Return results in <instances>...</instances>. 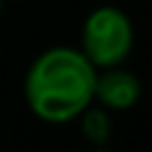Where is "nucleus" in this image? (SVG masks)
I'll use <instances>...</instances> for the list:
<instances>
[{
  "instance_id": "f03ea898",
  "label": "nucleus",
  "mask_w": 152,
  "mask_h": 152,
  "mask_svg": "<svg viewBox=\"0 0 152 152\" xmlns=\"http://www.w3.org/2000/svg\"><path fill=\"white\" fill-rule=\"evenodd\" d=\"M133 48V24L119 7L104 5L88 14L81 33V52L95 69L124 64Z\"/></svg>"
},
{
  "instance_id": "7ed1b4c3",
  "label": "nucleus",
  "mask_w": 152,
  "mask_h": 152,
  "mask_svg": "<svg viewBox=\"0 0 152 152\" xmlns=\"http://www.w3.org/2000/svg\"><path fill=\"white\" fill-rule=\"evenodd\" d=\"M140 93L142 86L138 76L128 69H121V64L102 69V74L95 78V100L104 109H131L140 100Z\"/></svg>"
},
{
  "instance_id": "423d86ee",
  "label": "nucleus",
  "mask_w": 152,
  "mask_h": 152,
  "mask_svg": "<svg viewBox=\"0 0 152 152\" xmlns=\"http://www.w3.org/2000/svg\"><path fill=\"white\" fill-rule=\"evenodd\" d=\"M0 12H2V0H0Z\"/></svg>"
},
{
  "instance_id": "39448f33",
  "label": "nucleus",
  "mask_w": 152,
  "mask_h": 152,
  "mask_svg": "<svg viewBox=\"0 0 152 152\" xmlns=\"http://www.w3.org/2000/svg\"><path fill=\"white\" fill-rule=\"evenodd\" d=\"M93 152H109V150H104V147H97V150H93Z\"/></svg>"
},
{
  "instance_id": "f257e3e1",
  "label": "nucleus",
  "mask_w": 152,
  "mask_h": 152,
  "mask_svg": "<svg viewBox=\"0 0 152 152\" xmlns=\"http://www.w3.org/2000/svg\"><path fill=\"white\" fill-rule=\"evenodd\" d=\"M97 69L74 48H50L31 64L24 93L31 112L48 124H66L95 100Z\"/></svg>"
},
{
  "instance_id": "20e7f679",
  "label": "nucleus",
  "mask_w": 152,
  "mask_h": 152,
  "mask_svg": "<svg viewBox=\"0 0 152 152\" xmlns=\"http://www.w3.org/2000/svg\"><path fill=\"white\" fill-rule=\"evenodd\" d=\"M81 131H83L88 142H93L95 147H102L112 138V119H109L107 109L86 107L81 112Z\"/></svg>"
}]
</instances>
